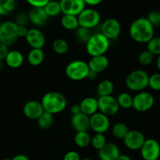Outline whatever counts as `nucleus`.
Returning a JSON list of instances; mask_svg holds the SVG:
<instances>
[{
    "mask_svg": "<svg viewBox=\"0 0 160 160\" xmlns=\"http://www.w3.org/2000/svg\"><path fill=\"white\" fill-rule=\"evenodd\" d=\"M129 32L134 42L147 44L155 36V28L148 21L147 17H141L133 21L130 24Z\"/></svg>",
    "mask_w": 160,
    "mask_h": 160,
    "instance_id": "1",
    "label": "nucleus"
},
{
    "mask_svg": "<svg viewBox=\"0 0 160 160\" xmlns=\"http://www.w3.org/2000/svg\"><path fill=\"white\" fill-rule=\"evenodd\" d=\"M45 112L54 114L61 113L67 107V102L65 96L58 92H49L42 96L41 99Z\"/></svg>",
    "mask_w": 160,
    "mask_h": 160,
    "instance_id": "2",
    "label": "nucleus"
},
{
    "mask_svg": "<svg viewBox=\"0 0 160 160\" xmlns=\"http://www.w3.org/2000/svg\"><path fill=\"white\" fill-rule=\"evenodd\" d=\"M109 47L110 41L100 32L93 34L86 44V52L91 57L105 55Z\"/></svg>",
    "mask_w": 160,
    "mask_h": 160,
    "instance_id": "3",
    "label": "nucleus"
},
{
    "mask_svg": "<svg viewBox=\"0 0 160 160\" xmlns=\"http://www.w3.org/2000/svg\"><path fill=\"white\" fill-rule=\"evenodd\" d=\"M149 75L143 70H135L130 72L125 78L127 88L133 92H143L148 87Z\"/></svg>",
    "mask_w": 160,
    "mask_h": 160,
    "instance_id": "4",
    "label": "nucleus"
},
{
    "mask_svg": "<svg viewBox=\"0 0 160 160\" xmlns=\"http://www.w3.org/2000/svg\"><path fill=\"white\" fill-rule=\"evenodd\" d=\"M89 72L88 62L80 59L72 61L65 67L66 76L74 81H80L86 79Z\"/></svg>",
    "mask_w": 160,
    "mask_h": 160,
    "instance_id": "5",
    "label": "nucleus"
},
{
    "mask_svg": "<svg viewBox=\"0 0 160 160\" xmlns=\"http://www.w3.org/2000/svg\"><path fill=\"white\" fill-rule=\"evenodd\" d=\"M79 27L93 29L100 23V15L99 12L93 8H85L78 15Z\"/></svg>",
    "mask_w": 160,
    "mask_h": 160,
    "instance_id": "6",
    "label": "nucleus"
},
{
    "mask_svg": "<svg viewBox=\"0 0 160 160\" xmlns=\"http://www.w3.org/2000/svg\"><path fill=\"white\" fill-rule=\"evenodd\" d=\"M17 24L14 21H6L0 24V42L8 47L13 45L18 39Z\"/></svg>",
    "mask_w": 160,
    "mask_h": 160,
    "instance_id": "7",
    "label": "nucleus"
},
{
    "mask_svg": "<svg viewBox=\"0 0 160 160\" xmlns=\"http://www.w3.org/2000/svg\"><path fill=\"white\" fill-rule=\"evenodd\" d=\"M154 103L155 98L148 92H140L133 97V108L137 112H144L150 110Z\"/></svg>",
    "mask_w": 160,
    "mask_h": 160,
    "instance_id": "8",
    "label": "nucleus"
},
{
    "mask_svg": "<svg viewBox=\"0 0 160 160\" xmlns=\"http://www.w3.org/2000/svg\"><path fill=\"white\" fill-rule=\"evenodd\" d=\"M120 23L115 18H108L102 23L100 26V33L105 36L108 40L115 41L119 38L121 34Z\"/></svg>",
    "mask_w": 160,
    "mask_h": 160,
    "instance_id": "9",
    "label": "nucleus"
},
{
    "mask_svg": "<svg viewBox=\"0 0 160 160\" xmlns=\"http://www.w3.org/2000/svg\"><path fill=\"white\" fill-rule=\"evenodd\" d=\"M97 101H98L99 112L104 114L108 117L117 114L120 109L118 104L117 99L112 95L99 97Z\"/></svg>",
    "mask_w": 160,
    "mask_h": 160,
    "instance_id": "10",
    "label": "nucleus"
},
{
    "mask_svg": "<svg viewBox=\"0 0 160 160\" xmlns=\"http://www.w3.org/2000/svg\"><path fill=\"white\" fill-rule=\"evenodd\" d=\"M140 151L144 160H158L160 157V144L154 138L146 139Z\"/></svg>",
    "mask_w": 160,
    "mask_h": 160,
    "instance_id": "11",
    "label": "nucleus"
},
{
    "mask_svg": "<svg viewBox=\"0 0 160 160\" xmlns=\"http://www.w3.org/2000/svg\"><path fill=\"white\" fill-rule=\"evenodd\" d=\"M90 129L96 134H104L110 128L109 117L100 112H97L89 117Z\"/></svg>",
    "mask_w": 160,
    "mask_h": 160,
    "instance_id": "12",
    "label": "nucleus"
},
{
    "mask_svg": "<svg viewBox=\"0 0 160 160\" xmlns=\"http://www.w3.org/2000/svg\"><path fill=\"white\" fill-rule=\"evenodd\" d=\"M145 140V137L142 132L137 130H130L128 134L123 138V142L128 149L137 151L141 149Z\"/></svg>",
    "mask_w": 160,
    "mask_h": 160,
    "instance_id": "13",
    "label": "nucleus"
},
{
    "mask_svg": "<svg viewBox=\"0 0 160 160\" xmlns=\"http://www.w3.org/2000/svg\"><path fill=\"white\" fill-rule=\"evenodd\" d=\"M59 2L63 14L74 15L77 17L86 6L84 0H60Z\"/></svg>",
    "mask_w": 160,
    "mask_h": 160,
    "instance_id": "14",
    "label": "nucleus"
},
{
    "mask_svg": "<svg viewBox=\"0 0 160 160\" xmlns=\"http://www.w3.org/2000/svg\"><path fill=\"white\" fill-rule=\"evenodd\" d=\"M25 40L31 48H42H42L45 45V35L38 28L28 29Z\"/></svg>",
    "mask_w": 160,
    "mask_h": 160,
    "instance_id": "15",
    "label": "nucleus"
},
{
    "mask_svg": "<svg viewBox=\"0 0 160 160\" xmlns=\"http://www.w3.org/2000/svg\"><path fill=\"white\" fill-rule=\"evenodd\" d=\"M44 111L41 102L31 100L24 104L23 107L24 115L29 120H37L42 115Z\"/></svg>",
    "mask_w": 160,
    "mask_h": 160,
    "instance_id": "16",
    "label": "nucleus"
},
{
    "mask_svg": "<svg viewBox=\"0 0 160 160\" xmlns=\"http://www.w3.org/2000/svg\"><path fill=\"white\" fill-rule=\"evenodd\" d=\"M120 155L119 147L111 142H107L98 151V157L100 160H117Z\"/></svg>",
    "mask_w": 160,
    "mask_h": 160,
    "instance_id": "17",
    "label": "nucleus"
},
{
    "mask_svg": "<svg viewBox=\"0 0 160 160\" xmlns=\"http://www.w3.org/2000/svg\"><path fill=\"white\" fill-rule=\"evenodd\" d=\"M71 125L76 132L88 131L90 129L89 117L83 112L72 115L71 118Z\"/></svg>",
    "mask_w": 160,
    "mask_h": 160,
    "instance_id": "18",
    "label": "nucleus"
},
{
    "mask_svg": "<svg viewBox=\"0 0 160 160\" xmlns=\"http://www.w3.org/2000/svg\"><path fill=\"white\" fill-rule=\"evenodd\" d=\"M88 66L89 70L97 73H100L108 69L109 66V60L105 55L93 56L88 62Z\"/></svg>",
    "mask_w": 160,
    "mask_h": 160,
    "instance_id": "19",
    "label": "nucleus"
},
{
    "mask_svg": "<svg viewBox=\"0 0 160 160\" xmlns=\"http://www.w3.org/2000/svg\"><path fill=\"white\" fill-rule=\"evenodd\" d=\"M28 18L31 23L41 27L47 23L50 17L44 10V8H32L28 13Z\"/></svg>",
    "mask_w": 160,
    "mask_h": 160,
    "instance_id": "20",
    "label": "nucleus"
},
{
    "mask_svg": "<svg viewBox=\"0 0 160 160\" xmlns=\"http://www.w3.org/2000/svg\"><path fill=\"white\" fill-rule=\"evenodd\" d=\"M81 112L86 115L90 116L98 112V101L93 97H86L79 103Z\"/></svg>",
    "mask_w": 160,
    "mask_h": 160,
    "instance_id": "21",
    "label": "nucleus"
},
{
    "mask_svg": "<svg viewBox=\"0 0 160 160\" xmlns=\"http://www.w3.org/2000/svg\"><path fill=\"white\" fill-rule=\"evenodd\" d=\"M4 61L5 63L10 68L17 69L23 65L24 58L23 54L18 50H11L9 51Z\"/></svg>",
    "mask_w": 160,
    "mask_h": 160,
    "instance_id": "22",
    "label": "nucleus"
},
{
    "mask_svg": "<svg viewBox=\"0 0 160 160\" xmlns=\"http://www.w3.org/2000/svg\"><path fill=\"white\" fill-rule=\"evenodd\" d=\"M45 59V53L42 48H31L28 53L27 59L30 65L38 67L43 62Z\"/></svg>",
    "mask_w": 160,
    "mask_h": 160,
    "instance_id": "23",
    "label": "nucleus"
},
{
    "mask_svg": "<svg viewBox=\"0 0 160 160\" xmlns=\"http://www.w3.org/2000/svg\"><path fill=\"white\" fill-rule=\"evenodd\" d=\"M61 23V26L67 31H75L79 27L78 17L68 14H63Z\"/></svg>",
    "mask_w": 160,
    "mask_h": 160,
    "instance_id": "24",
    "label": "nucleus"
},
{
    "mask_svg": "<svg viewBox=\"0 0 160 160\" xmlns=\"http://www.w3.org/2000/svg\"><path fill=\"white\" fill-rule=\"evenodd\" d=\"M114 84L110 80H103L97 85V94L99 96H108L112 95L114 92Z\"/></svg>",
    "mask_w": 160,
    "mask_h": 160,
    "instance_id": "25",
    "label": "nucleus"
},
{
    "mask_svg": "<svg viewBox=\"0 0 160 160\" xmlns=\"http://www.w3.org/2000/svg\"><path fill=\"white\" fill-rule=\"evenodd\" d=\"M74 141L78 148H84L90 145L91 137L87 131H80L76 132L74 137Z\"/></svg>",
    "mask_w": 160,
    "mask_h": 160,
    "instance_id": "26",
    "label": "nucleus"
},
{
    "mask_svg": "<svg viewBox=\"0 0 160 160\" xmlns=\"http://www.w3.org/2000/svg\"><path fill=\"white\" fill-rule=\"evenodd\" d=\"M129 131H130V129H129L128 126L122 122L115 123L111 128V133H112L113 136L117 139L123 140Z\"/></svg>",
    "mask_w": 160,
    "mask_h": 160,
    "instance_id": "27",
    "label": "nucleus"
},
{
    "mask_svg": "<svg viewBox=\"0 0 160 160\" xmlns=\"http://www.w3.org/2000/svg\"><path fill=\"white\" fill-rule=\"evenodd\" d=\"M44 10L45 11L49 17H54L61 13V7L59 1L56 0H50L44 7Z\"/></svg>",
    "mask_w": 160,
    "mask_h": 160,
    "instance_id": "28",
    "label": "nucleus"
},
{
    "mask_svg": "<svg viewBox=\"0 0 160 160\" xmlns=\"http://www.w3.org/2000/svg\"><path fill=\"white\" fill-rule=\"evenodd\" d=\"M52 48L58 55H64L68 52V42L63 38H56L52 43Z\"/></svg>",
    "mask_w": 160,
    "mask_h": 160,
    "instance_id": "29",
    "label": "nucleus"
},
{
    "mask_svg": "<svg viewBox=\"0 0 160 160\" xmlns=\"http://www.w3.org/2000/svg\"><path fill=\"white\" fill-rule=\"evenodd\" d=\"M119 107L128 109L133 108V96L127 92H121L116 98Z\"/></svg>",
    "mask_w": 160,
    "mask_h": 160,
    "instance_id": "30",
    "label": "nucleus"
},
{
    "mask_svg": "<svg viewBox=\"0 0 160 160\" xmlns=\"http://www.w3.org/2000/svg\"><path fill=\"white\" fill-rule=\"evenodd\" d=\"M38 126L42 130L50 129L53 123V115L47 112H44L37 120Z\"/></svg>",
    "mask_w": 160,
    "mask_h": 160,
    "instance_id": "31",
    "label": "nucleus"
},
{
    "mask_svg": "<svg viewBox=\"0 0 160 160\" xmlns=\"http://www.w3.org/2000/svg\"><path fill=\"white\" fill-rule=\"evenodd\" d=\"M16 0H0V16H6L13 12Z\"/></svg>",
    "mask_w": 160,
    "mask_h": 160,
    "instance_id": "32",
    "label": "nucleus"
},
{
    "mask_svg": "<svg viewBox=\"0 0 160 160\" xmlns=\"http://www.w3.org/2000/svg\"><path fill=\"white\" fill-rule=\"evenodd\" d=\"M92 32L91 30L87 29V28H82V27H78L76 30H75V38L77 40L81 43L85 44L86 45L90 37L92 36Z\"/></svg>",
    "mask_w": 160,
    "mask_h": 160,
    "instance_id": "33",
    "label": "nucleus"
},
{
    "mask_svg": "<svg viewBox=\"0 0 160 160\" xmlns=\"http://www.w3.org/2000/svg\"><path fill=\"white\" fill-rule=\"evenodd\" d=\"M147 50L150 52L154 56L160 55V37L154 36L147 43Z\"/></svg>",
    "mask_w": 160,
    "mask_h": 160,
    "instance_id": "34",
    "label": "nucleus"
},
{
    "mask_svg": "<svg viewBox=\"0 0 160 160\" xmlns=\"http://www.w3.org/2000/svg\"><path fill=\"white\" fill-rule=\"evenodd\" d=\"M106 143L107 141L104 134H95L93 137L91 138L90 145H92L94 149L97 150V151L103 148Z\"/></svg>",
    "mask_w": 160,
    "mask_h": 160,
    "instance_id": "35",
    "label": "nucleus"
},
{
    "mask_svg": "<svg viewBox=\"0 0 160 160\" xmlns=\"http://www.w3.org/2000/svg\"><path fill=\"white\" fill-rule=\"evenodd\" d=\"M154 57L155 56L152 53H151L147 50H144L140 53L139 56H138V61L141 65L148 66L153 62Z\"/></svg>",
    "mask_w": 160,
    "mask_h": 160,
    "instance_id": "36",
    "label": "nucleus"
},
{
    "mask_svg": "<svg viewBox=\"0 0 160 160\" xmlns=\"http://www.w3.org/2000/svg\"><path fill=\"white\" fill-rule=\"evenodd\" d=\"M148 87L154 91H160V73H155L149 76Z\"/></svg>",
    "mask_w": 160,
    "mask_h": 160,
    "instance_id": "37",
    "label": "nucleus"
},
{
    "mask_svg": "<svg viewBox=\"0 0 160 160\" xmlns=\"http://www.w3.org/2000/svg\"><path fill=\"white\" fill-rule=\"evenodd\" d=\"M147 19L152 23L154 28L160 26V12L157 10H153L149 12L147 16Z\"/></svg>",
    "mask_w": 160,
    "mask_h": 160,
    "instance_id": "38",
    "label": "nucleus"
},
{
    "mask_svg": "<svg viewBox=\"0 0 160 160\" xmlns=\"http://www.w3.org/2000/svg\"><path fill=\"white\" fill-rule=\"evenodd\" d=\"M29 21L28 15H26L25 13H20L16 17L15 23H17V26H25L26 27L27 23Z\"/></svg>",
    "mask_w": 160,
    "mask_h": 160,
    "instance_id": "39",
    "label": "nucleus"
},
{
    "mask_svg": "<svg viewBox=\"0 0 160 160\" xmlns=\"http://www.w3.org/2000/svg\"><path fill=\"white\" fill-rule=\"evenodd\" d=\"M50 0H26L32 8H44Z\"/></svg>",
    "mask_w": 160,
    "mask_h": 160,
    "instance_id": "40",
    "label": "nucleus"
},
{
    "mask_svg": "<svg viewBox=\"0 0 160 160\" xmlns=\"http://www.w3.org/2000/svg\"><path fill=\"white\" fill-rule=\"evenodd\" d=\"M63 160H81V157L77 152L69 151L64 155Z\"/></svg>",
    "mask_w": 160,
    "mask_h": 160,
    "instance_id": "41",
    "label": "nucleus"
},
{
    "mask_svg": "<svg viewBox=\"0 0 160 160\" xmlns=\"http://www.w3.org/2000/svg\"><path fill=\"white\" fill-rule=\"evenodd\" d=\"M9 47L0 42V60L4 61L9 52Z\"/></svg>",
    "mask_w": 160,
    "mask_h": 160,
    "instance_id": "42",
    "label": "nucleus"
},
{
    "mask_svg": "<svg viewBox=\"0 0 160 160\" xmlns=\"http://www.w3.org/2000/svg\"><path fill=\"white\" fill-rule=\"evenodd\" d=\"M28 29L25 26L17 27V36L18 38H25L28 34Z\"/></svg>",
    "mask_w": 160,
    "mask_h": 160,
    "instance_id": "43",
    "label": "nucleus"
},
{
    "mask_svg": "<svg viewBox=\"0 0 160 160\" xmlns=\"http://www.w3.org/2000/svg\"><path fill=\"white\" fill-rule=\"evenodd\" d=\"M70 111L72 112V115H75V114L80 113L81 112V108H80L79 104H74L71 106Z\"/></svg>",
    "mask_w": 160,
    "mask_h": 160,
    "instance_id": "44",
    "label": "nucleus"
},
{
    "mask_svg": "<svg viewBox=\"0 0 160 160\" xmlns=\"http://www.w3.org/2000/svg\"><path fill=\"white\" fill-rule=\"evenodd\" d=\"M103 0H84L86 5H88L89 6H98L99 4L102 2Z\"/></svg>",
    "mask_w": 160,
    "mask_h": 160,
    "instance_id": "45",
    "label": "nucleus"
},
{
    "mask_svg": "<svg viewBox=\"0 0 160 160\" xmlns=\"http://www.w3.org/2000/svg\"><path fill=\"white\" fill-rule=\"evenodd\" d=\"M12 160H30V159L29 158H28L27 156H25V155L19 154L14 156V157L12 159Z\"/></svg>",
    "mask_w": 160,
    "mask_h": 160,
    "instance_id": "46",
    "label": "nucleus"
},
{
    "mask_svg": "<svg viewBox=\"0 0 160 160\" xmlns=\"http://www.w3.org/2000/svg\"><path fill=\"white\" fill-rule=\"evenodd\" d=\"M97 75H98V73H95V72H93V71H91V70H89V74H88V77H87V79L95 80L96 78H97Z\"/></svg>",
    "mask_w": 160,
    "mask_h": 160,
    "instance_id": "47",
    "label": "nucleus"
},
{
    "mask_svg": "<svg viewBox=\"0 0 160 160\" xmlns=\"http://www.w3.org/2000/svg\"><path fill=\"white\" fill-rule=\"evenodd\" d=\"M117 160H132V159L130 157V156H127V155L121 154L120 156H119V158H118Z\"/></svg>",
    "mask_w": 160,
    "mask_h": 160,
    "instance_id": "48",
    "label": "nucleus"
},
{
    "mask_svg": "<svg viewBox=\"0 0 160 160\" xmlns=\"http://www.w3.org/2000/svg\"><path fill=\"white\" fill-rule=\"evenodd\" d=\"M156 67H157V68L158 69V70H160V55L159 56H158V57H157Z\"/></svg>",
    "mask_w": 160,
    "mask_h": 160,
    "instance_id": "49",
    "label": "nucleus"
},
{
    "mask_svg": "<svg viewBox=\"0 0 160 160\" xmlns=\"http://www.w3.org/2000/svg\"><path fill=\"white\" fill-rule=\"evenodd\" d=\"M3 68H4V62L0 60V71H2L3 70Z\"/></svg>",
    "mask_w": 160,
    "mask_h": 160,
    "instance_id": "50",
    "label": "nucleus"
},
{
    "mask_svg": "<svg viewBox=\"0 0 160 160\" xmlns=\"http://www.w3.org/2000/svg\"><path fill=\"white\" fill-rule=\"evenodd\" d=\"M81 160H92V159H89V158H84V159H81Z\"/></svg>",
    "mask_w": 160,
    "mask_h": 160,
    "instance_id": "51",
    "label": "nucleus"
},
{
    "mask_svg": "<svg viewBox=\"0 0 160 160\" xmlns=\"http://www.w3.org/2000/svg\"><path fill=\"white\" fill-rule=\"evenodd\" d=\"M3 160H12V159H9V158H6V159H3Z\"/></svg>",
    "mask_w": 160,
    "mask_h": 160,
    "instance_id": "52",
    "label": "nucleus"
},
{
    "mask_svg": "<svg viewBox=\"0 0 160 160\" xmlns=\"http://www.w3.org/2000/svg\"><path fill=\"white\" fill-rule=\"evenodd\" d=\"M0 24H1V23H0Z\"/></svg>",
    "mask_w": 160,
    "mask_h": 160,
    "instance_id": "53",
    "label": "nucleus"
}]
</instances>
